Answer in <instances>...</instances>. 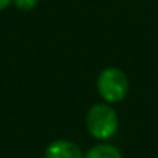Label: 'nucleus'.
I'll use <instances>...</instances> for the list:
<instances>
[{"label":"nucleus","instance_id":"2","mask_svg":"<svg viewBox=\"0 0 158 158\" xmlns=\"http://www.w3.org/2000/svg\"><path fill=\"white\" fill-rule=\"evenodd\" d=\"M96 87H98L101 98L106 102L113 104V102L123 101L127 96L129 79L123 70H119L116 67H109L99 73Z\"/></svg>","mask_w":158,"mask_h":158},{"label":"nucleus","instance_id":"4","mask_svg":"<svg viewBox=\"0 0 158 158\" xmlns=\"http://www.w3.org/2000/svg\"><path fill=\"white\" fill-rule=\"evenodd\" d=\"M84 158H123L121 152L113 146L107 143H101L89 149L84 155Z\"/></svg>","mask_w":158,"mask_h":158},{"label":"nucleus","instance_id":"1","mask_svg":"<svg viewBox=\"0 0 158 158\" xmlns=\"http://www.w3.org/2000/svg\"><path fill=\"white\" fill-rule=\"evenodd\" d=\"M118 115L109 104H95L90 107L85 116V126L89 133L99 139H110L118 132Z\"/></svg>","mask_w":158,"mask_h":158},{"label":"nucleus","instance_id":"5","mask_svg":"<svg viewBox=\"0 0 158 158\" xmlns=\"http://www.w3.org/2000/svg\"><path fill=\"white\" fill-rule=\"evenodd\" d=\"M13 3L20 11H31V10H34L37 6L39 0H13Z\"/></svg>","mask_w":158,"mask_h":158},{"label":"nucleus","instance_id":"3","mask_svg":"<svg viewBox=\"0 0 158 158\" xmlns=\"http://www.w3.org/2000/svg\"><path fill=\"white\" fill-rule=\"evenodd\" d=\"M45 158H84V153L76 143L68 139H56L45 149Z\"/></svg>","mask_w":158,"mask_h":158},{"label":"nucleus","instance_id":"6","mask_svg":"<svg viewBox=\"0 0 158 158\" xmlns=\"http://www.w3.org/2000/svg\"><path fill=\"white\" fill-rule=\"evenodd\" d=\"M13 3V0H0V11H3L5 8H8Z\"/></svg>","mask_w":158,"mask_h":158}]
</instances>
